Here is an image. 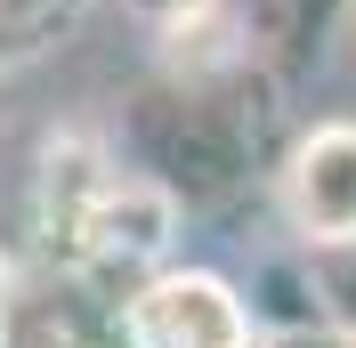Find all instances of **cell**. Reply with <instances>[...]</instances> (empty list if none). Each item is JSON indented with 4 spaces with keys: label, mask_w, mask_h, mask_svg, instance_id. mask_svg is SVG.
Instances as JSON below:
<instances>
[{
    "label": "cell",
    "mask_w": 356,
    "mask_h": 348,
    "mask_svg": "<svg viewBox=\"0 0 356 348\" xmlns=\"http://www.w3.org/2000/svg\"><path fill=\"white\" fill-rule=\"evenodd\" d=\"M113 146L130 154L178 211H227L267 162V81L243 57H186L138 81L113 113Z\"/></svg>",
    "instance_id": "1"
},
{
    "label": "cell",
    "mask_w": 356,
    "mask_h": 348,
    "mask_svg": "<svg viewBox=\"0 0 356 348\" xmlns=\"http://www.w3.org/2000/svg\"><path fill=\"white\" fill-rule=\"evenodd\" d=\"M178 203L162 195L146 171H130V154L113 138H49L41 146V171H33V235H41V260L49 267H73V276L106 283L130 300L138 283L170 267V227H178Z\"/></svg>",
    "instance_id": "2"
},
{
    "label": "cell",
    "mask_w": 356,
    "mask_h": 348,
    "mask_svg": "<svg viewBox=\"0 0 356 348\" xmlns=\"http://www.w3.org/2000/svg\"><path fill=\"white\" fill-rule=\"evenodd\" d=\"M138 348H267V324L251 316L243 283L211 267H154L130 292Z\"/></svg>",
    "instance_id": "3"
},
{
    "label": "cell",
    "mask_w": 356,
    "mask_h": 348,
    "mask_svg": "<svg viewBox=\"0 0 356 348\" xmlns=\"http://www.w3.org/2000/svg\"><path fill=\"white\" fill-rule=\"evenodd\" d=\"M0 348H138L130 332V300L106 283L73 276V267H17L8 283V340Z\"/></svg>",
    "instance_id": "4"
},
{
    "label": "cell",
    "mask_w": 356,
    "mask_h": 348,
    "mask_svg": "<svg viewBox=\"0 0 356 348\" xmlns=\"http://www.w3.org/2000/svg\"><path fill=\"white\" fill-rule=\"evenodd\" d=\"M275 211L300 243H348L356 235V122L324 113L275 154Z\"/></svg>",
    "instance_id": "5"
},
{
    "label": "cell",
    "mask_w": 356,
    "mask_h": 348,
    "mask_svg": "<svg viewBox=\"0 0 356 348\" xmlns=\"http://www.w3.org/2000/svg\"><path fill=\"white\" fill-rule=\"evenodd\" d=\"M73 17H81V0H0V65L57 49L73 33Z\"/></svg>",
    "instance_id": "6"
},
{
    "label": "cell",
    "mask_w": 356,
    "mask_h": 348,
    "mask_svg": "<svg viewBox=\"0 0 356 348\" xmlns=\"http://www.w3.org/2000/svg\"><path fill=\"white\" fill-rule=\"evenodd\" d=\"M122 17H138L154 41L186 49V41H211L227 24V0H122Z\"/></svg>",
    "instance_id": "7"
},
{
    "label": "cell",
    "mask_w": 356,
    "mask_h": 348,
    "mask_svg": "<svg viewBox=\"0 0 356 348\" xmlns=\"http://www.w3.org/2000/svg\"><path fill=\"white\" fill-rule=\"evenodd\" d=\"M308 276L324 300V324H340L356 340V235L348 243H308Z\"/></svg>",
    "instance_id": "8"
},
{
    "label": "cell",
    "mask_w": 356,
    "mask_h": 348,
    "mask_svg": "<svg viewBox=\"0 0 356 348\" xmlns=\"http://www.w3.org/2000/svg\"><path fill=\"white\" fill-rule=\"evenodd\" d=\"M340 17H356V0H284V33H275L284 65H316L324 41L340 33Z\"/></svg>",
    "instance_id": "9"
},
{
    "label": "cell",
    "mask_w": 356,
    "mask_h": 348,
    "mask_svg": "<svg viewBox=\"0 0 356 348\" xmlns=\"http://www.w3.org/2000/svg\"><path fill=\"white\" fill-rule=\"evenodd\" d=\"M267 348H356L340 324H291V332H267Z\"/></svg>",
    "instance_id": "10"
},
{
    "label": "cell",
    "mask_w": 356,
    "mask_h": 348,
    "mask_svg": "<svg viewBox=\"0 0 356 348\" xmlns=\"http://www.w3.org/2000/svg\"><path fill=\"white\" fill-rule=\"evenodd\" d=\"M8 283H17V260H0V340H8Z\"/></svg>",
    "instance_id": "11"
},
{
    "label": "cell",
    "mask_w": 356,
    "mask_h": 348,
    "mask_svg": "<svg viewBox=\"0 0 356 348\" xmlns=\"http://www.w3.org/2000/svg\"><path fill=\"white\" fill-rule=\"evenodd\" d=\"M267 8H275V33H284V0H267Z\"/></svg>",
    "instance_id": "12"
}]
</instances>
